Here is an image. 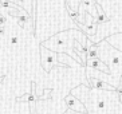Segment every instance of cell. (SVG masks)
I'll return each instance as SVG.
<instances>
[{
  "label": "cell",
  "mask_w": 122,
  "mask_h": 114,
  "mask_svg": "<svg viewBox=\"0 0 122 114\" xmlns=\"http://www.w3.org/2000/svg\"><path fill=\"white\" fill-rule=\"evenodd\" d=\"M105 105H106V102H105V101H99V102L97 104V106L99 107V109H103V107H105Z\"/></svg>",
  "instance_id": "cell-6"
},
{
  "label": "cell",
  "mask_w": 122,
  "mask_h": 114,
  "mask_svg": "<svg viewBox=\"0 0 122 114\" xmlns=\"http://www.w3.org/2000/svg\"><path fill=\"white\" fill-rule=\"evenodd\" d=\"M4 32H5V30H4V27H1V28H0V35H1V34H4Z\"/></svg>",
  "instance_id": "cell-10"
},
{
  "label": "cell",
  "mask_w": 122,
  "mask_h": 114,
  "mask_svg": "<svg viewBox=\"0 0 122 114\" xmlns=\"http://www.w3.org/2000/svg\"><path fill=\"white\" fill-rule=\"evenodd\" d=\"M76 114H89V113H76Z\"/></svg>",
  "instance_id": "cell-12"
},
{
  "label": "cell",
  "mask_w": 122,
  "mask_h": 114,
  "mask_svg": "<svg viewBox=\"0 0 122 114\" xmlns=\"http://www.w3.org/2000/svg\"><path fill=\"white\" fill-rule=\"evenodd\" d=\"M5 78V74H0V83L3 82V79Z\"/></svg>",
  "instance_id": "cell-9"
},
{
  "label": "cell",
  "mask_w": 122,
  "mask_h": 114,
  "mask_svg": "<svg viewBox=\"0 0 122 114\" xmlns=\"http://www.w3.org/2000/svg\"><path fill=\"white\" fill-rule=\"evenodd\" d=\"M91 82H93V85H91V86H95V87H98V89L115 90V87H113V86H110L109 83H106V82H102V81H98V79H95V78H93V79H91Z\"/></svg>",
  "instance_id": "cell-2"
},
{
  "label": "cell",
  "mask_w": 122,
  "mask_h": 114,
  "mask_svg": "<svg viewBox=\"0 0 122 114\" xmlns=\"http://www.w3.org/2000/svg\"><path fill=\"white\" fill-rule=\"evenodd\" d=\"M24 97H25V98H23V99H27V101H30V102H34V101L36 99L35 97L31 95V94H30V95H24Z\"/></svg>",
  "instance_id": "cell-5"
},
{
  "label": "cell",
  "mask_w": 122,
  "mask_h": 114,
  "mask_svg": "<svg viewBox=\"0 0 122 114\" xmlns=\"http://www.w3.org/2000/svg\"><path fill=\"white\" fill-rule=\"evenodd\" d=\"M65 101H66V105H67V106L70 107V109H72V110L76 111V113H81V111H78V109H79V107L82 109L83 106H82L81 104H79V102H78V101H76L72 95H67ZM82 110H83V109H82Z\"/></svg>",
  "instance_id": "cell-1"
},
{
  "label": "cell",
  "mask_w": 122,
  "mask_h": 114,
  "mask_svg": "<svg viewBox=\"0 0 122 114\" xmlns=\"http://www.w3.org/2000/svg\"><path fill=\"white\" fill-rule=\"evenodd\" d=\"M89 57L91 59H97L98 58V52H97V44H94L91 47V50H89Z\"/></svg>",
  "instance_id": "cell-4"
},
{
  "label": "cell",
  "mask_w": 122,
  "mask_h": 114,
  "mask_svg": "<svg viewBox=\"0 0 122 114\" xmlns=\"http://www.w3.org/2000/svg\"><path fill=\"white\" fill-rule=\"evenodd\" d=\"M4 23H5V16L0 14V26H4Z\"/></svg>",
  "instance_id": "cell-7"
},
{
  "label": "cell",
  "mask_w": 122,
  "mask_h": 114,
  "mask_svg": "<svg viewBox=\"0 0 122 114\" xmlns=\"http://www.w3.org/2000/svg\"><path fill=\"white\" fill-rule=\"evenodd\" d=\"M86 64L89 66V67L94 68V70H99V66H101V64H103V63L99 61V58H97V59H90V61L87 59Z\"/></svg>",
  "instance_id": "cell-3"
},
{
  "label": "cell",
  "mask_w": 122,
  "mask_h": 114,
  "mask_svg": "<svg viewBox=\"0 0 122 114\" xmlns=\"http://www.w3.org/2000/svg\"><path fill=\"white\" fill-rule=\"evenodd\" d=\"M115 91H117V93H119V94H122V89H115Z\"/></svg>",
  "instance_id": "cell-11"
},
{
  "label": "cell",
  "mask_w": 122,
  "mask_h": 114,
  "mask_svg": "<svg viewBox=\"0 0 122 114\" xmlns=\"http://www.w3.org/2000/svg\"><path fill=\"white\" fill-rule=\"evenodd\" d=\"M11 43H12V44H16V43H18V38H16V36H12V38H11Z\"/></svg>",
  "instance_id": "cell-8"
}]
</instances>
